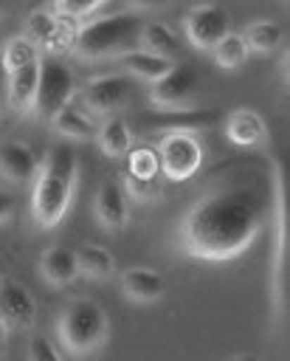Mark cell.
<instances>
[{"instance_id":"cell-1","label":"cell","mask_w":290,"mask_h":361,"mask_svg":"<svg viewBox=\"0 0 290 361\" xmlns=\"http://www.w3.org/2000/svg\"><path fill=\"white\" fill-rule=\"evenodd\" d=\"M279 178L237 169L214 180L180 217L177 245L186 257L203 262H228L242 257L276 209Z\"/></svg>"},{"instance_id":"cell-2","label":"cell","mask_w":290,"mask_h":361,"mask_svg":"<svg viewBox=\"0 0 290 361\" xmlns=\"http://www.w3.org/2000/svg\"><path fill=\"white\" fill-rule=\"evenodd\" d=\"M79 158L70 144H53L34 175L31 189V217L39 228H53L68 214L73 192H76Z\"/></svg>"},{"instance_id":"cell-3","label":"cell","mask_w":290,"mask_h":361,"mask_svg":"<svg viewBox=\"0 0 290 361\" xmlns=\"http://www.w3.org/2000/svg\"><path fill=\"white\" fill-rule=\"evenodd\" d=\"M141 17L135 11H110L101 17H93L82 23L70 39V48L79 59L96 62V59H110V56H124L127 51L135 48L138 31H141Z\"/></svg>"},{"instance_id":"cell-4","label":"cell","mask_w":290,"mask_h":361,"mask_svg":"<svg viewBox=\"0 0 290 361\" xmlns=\"http://www.w3.org/2000/svg\"><path fill=\"white\" fill-rule=\"evenodd\" d=\"M56 333H59V344L70 355L76 358L93 355L96 350L104 347L107 333H110L107 310L87 296H76L62 307L56 319Z\"/></svg>"},{"instance_id":"cell-5","label":"cell","mask_w":290,"mask_h":361,"mask_svg":"<svg viewBox=\"0 0 290 361\" xmlns=\"http://www.w3.org/2000/svg\"><path fill=\"white\" fill-rule=\"evenodd\" d=\"M76 73L56 56H39V76H37V93H34V107L42 121H53L76 96Z\"/></svg>"},{"instance_id":"cell-6","label":"cell","mask_w":290,"mask_h":361,"mask_svg":"<svg viewBox=\"0 0 290 361\" xmlns=\"http://www.w3.org/2000/svg\"><path fill=\"white\" fill-rule=\"evenodd\" d=\"M155 152L160 172L175 183L189 180L203 164V144L197 133H163Z\"/></svg>"},{"instance_id":"cell-7","label":"cell","mask_w":290,"mask_h":361,"mask_svg":"<svg viewBox=\"0 0 290 361\" xmlns=\"http://www.w3.org/2000/svg\"><path fill=\"white\" fill-rule=\"evenodd\" d=\"M194 93H197V73L189 65L175 62L158 82H152L149 102L158 110L177 113V110H189L191 107Z\"/></svg>"},{"instance_id":"cell-8","label":"cell","mask_w":290,"mask_h":361,"mask_svg":"<svg viewBox=\"0 0 290 361\" xmlns=\"http://www.w3.org/2000/svg\"><path fill=\"white\" fill-rule=\"evenodd\" d=\"M0 322L6 333H23L37 322V302L31 290L14 276L0 279Z\"/></svg>"},{"instance_id":"cell-9","label":"cell","mask_w":290,"mask_h":361,"mask_svg":"<svg viewBox=\"0 0 290 361\" xmlns=\"http://www.w3.org/2000/svg\"><path fill=\"white\" fill-rule=\"evenodd\" d=\"M76 28H70L68 23H62L56 14H51L48 8H34L25 17V39L42 54V56H53V51H62L70 45Z\"/></svg>"},{"instance_id":"cell-10","label":"cell","mask_w":290,"mask_h":361,"mask_svg":"<svg viewBox=\"0 0 290 361\" xmlns=\"http://www.w3.org/2000/svg\"><path fill=\"white\" fill-rule=\"evenodd\" d=\"M183 31H186V39L194 48L208 51L228 34V14H225L222 6H214V3L194 6L183 17Z\"/></svg>"},{"instance_id":"cell-11","label":"cell","mask_w":290,"mask_h":361,"mask_svg":"<svg viewBox=\"0 0 290 361\" xmlns=\"http://www.w3.org/2000/svg\"><path fill=\"white\" fill-rule=\"evenodd\" d=\"M130 90H132L130 76L110 73V76H96V79L84 82L79 87V99H82L84 110H90V113H113L127 102Z\"/></svg>"},{"instance_id":"cell-12","label":"cell","mask_w":290,"mask_h":361,"mask_svg":"<svg viewBox=\"0 0 290 361\" xmlns=\"http://www.w3.org/2000/svg\"><path fill=\"white\" fill-rule=\"evenodd\" d=\"M127 192L118 180H104L99 189H96V197H93V212H96V220L101 223V228L107 231H118L127 226L130 220V203H127Z\"/></svg>"},{"instance_id":"cell-13","label":"cell","mask_w":290,"mask_h":361,"mask_svg":"<svg viewBox=\"0 0 290 361\" xmlns=\"http://www.w3.org/2000/svg\"><path fill=\"white\" fill-rule=\"evenodd\" d=\"M37 152L25 141H3L0 144V175L11 183H28L37 175Z\"/></svg>"},{"instance_id":"cell-14","label":"cell","mask_w":290,"mask_h":361,"mask_svg":"<svg viewBox=\"0 0 290 361\" xmlns=\"http://www.w3.org/2000/svg\"><path fill=\"white\" fill-rule=\"evenodd\" d=\"M225 135L237 147H259L267 138V124L253 107H237L225 116Z\"/></svg>"},{"instance_id":"cell-15","label":"cell","mask_w":290,"mask_h":361,"mask_svg":"<svg viewBox=\"0 0 290 361\" xmlns=\"http://www.w3.org/2000/svg\"><path fill=\"white\" fill-rule=\"evenodd\" d=\"M121 290H124L127 299L141 302V305H149V302H158L163 296L166 282H163V276L155 268L135 265V268H127L121 274Z\"/></svg>"},{"instance_id":"cell-16","label":"cell","mask_w":290,"mask_h":361,"mask_svg":"<svg viewBox=\"0 0 290 361\" xmlns=\"http://www.w3.org/2000/svg\"><path fill=\"white\" fill-rule=\"evenodd\" d=\"M37 76H39V62L6 76V110L17 113V116L31 113L34 93H37Z\"/></svg>"},{"instance_id":"cell-17","label":"cell","mask_w":290,"mask_h":361,"mask_svg":"<svg viewBox=\"0 0 290 361\" xmlns=\"http://www.w3.org/2000/svg\"><path fill=\"white\" fill-rule=\"evenodd\" d=\"M39 274L45 276V282L65 288L79 276V265H76V251L68 245H51L42 257H39Z\"/></svg>"},{"instance_id":"cell-18","label":"cell","mask_w":290,"mask_h":361,"mask_svg":"<svg viewBox=\"0 0 290 361\" xmlns=\"http://www.w3.org/2000/svg\"><path fill=\"white\" fill-rule=\"evenodd\" d=\"M135 48H141L146 54H155V56H163V59H172L180 48V39L169 25H163L158 20H144Z\"/></svg>"},{"instance_id":"cell-19","label":"cell","mask_w":290,"mask_h":361,"mask_svg":"<svg viewBox=\"0 0 290 361\" xmlns=\"http://www.w3.org/2000/svg\"><path fill=\"white\" fill-rule=\"evenodd\" d=\"M96 138H99L101 152L110 155V158H121V155H127L132 149V130L121 116H110L96 130Z\"/></svg>"},{"instance_id":"cell-20","label":"cell","mask_w":290,"mask_h":361,"mask_svg":"<svg viewBox=\"0 0 290 361\" xmlns=\"http://www.w3.org/2000/svg\"><path fill=\"white\" fill-rule=\"evenodd\" d=\"M76 265H79V274L87 276V279H107L113 276L115 271V259L113 254L99 245V243H87L76 251Z\"/></svg>"},{"instance_id":"cell-21","label":"cell","mask_w":290,"mask_h":361,"mask_svg":"<svg viewBox=\"0 0 290 361\" xmlns=\"http://www.w3.org/2000/svg\"><path fill=\"white\" fill-rule=\"evenodd\" d=\"M121 65L127 68V73L138 76V79H146V82H158L172 65L175 59H163V56H155V54H146L141 48H132L121 56Z\"/></svg>"},{"instance_id":"cell-22","label":"cell","mask_w":290,"mask_h":361,"mask_svg":"<svg viewBox=\"0 0 290 361\" xmlns=\"http://www.w3.org/2000/svg\"><path fill=\"white\" fill-rule=\"evenodd\" d=\"M39 51L23 37V34H14L6 39L3 51H0V68H3V76L14 73V71H23L28 65H37L39 62Z\"/></svg>"},{"instance_id":"cell-23","label":"cell","mask_w":290,"mask_h":361,"mask_svg":"<svg viewBox=\"0 0 290 361\" xmlns=\"http://www.w3.org/2000/svg\"><path fill=\"white\" fill-rule=\"evenodd\" d=\"M51 127H53L59 135L70 138V141H90V138H96V124H93V118H90L87 113H82L79 107H73V104H68V107L51 121Z\"/></svg>"},{"instance_id":"cell-24","label":"cell","mask_w":290,"mask_h":361,"mask_svg":"<svg viewBox=\"0 0 290 361\" xmlns=\"http://www.w3.org/2000/svg\"><path fill=\"white\" fill-rule=\"evenodd\" d=\"M282 37H284V34H282V25L273 23V20H253V23H248V28H245V34H242L248 54H251V51H256V54H270V51H276V48L282 45Z\"/></svg>"},{"instance_id":"cell-25","label":"cell","mask_w":290,"mask_h":361,"mask_svg":"<svg viewBox=\"0 0 290 361\" xmlns=\"http://www.w3.org/2000/svg\"><path fill=\"white\" fill-rule=\"evenodd\" d=\"M211 54H214V62H217L220 68H225V71H237V68L248 59L245 39H242V34H234V31H228V34L211 48Z\"/></svg>"},{"instance_id":"cell-26","label":"cell","mask_w":290,"mask_h":361,"mask_svg":"<svg viewBox=\"0 0 290 361\" xmlns=\"http://www.w3.org/2000/svg\"><path fill=\"white\" fill-rule=\"evenodd\" d=\"M127 175L130 178H160L158 152L152 147H135L127 152Z\"/></svg>"},{"instance_id":"cell-27","label":"cell","mask_w":290,"mask_h":361,"mask_svg":"<svg viewBox=\"0 0 290 361\" xmlns=\"http://www.w3.org/2000/svg\"><path fill=\"white\" fill-rule=\"evenodd\" d=\"M121 186H124L127 197H135V200H155L163 192L160 178H130V175H124Z\"/></svg>"},{"instance_id":"cell-28","label":"cell","mask_w":290,"mask_h":361,"mask_svg":"<svg viewBox=\"0 0 290 361\" xmlns=\"http://www.w3.org/2000/svg\"><path fill=\"white\" fill-rule=\"evenodd\" d=\"M28 361H65L59 355V350L53 347L51 338H42V336H34L28 341Z\"/></svg>"},{"instance_id":"cell-29","label":"cell","mask_w":290,"mask_h":361,"mask_svg":"<svg viewBox=\"0 0 290 361\" xmlns=\"http://www.w3.org/2000/svg\"><path fill=\"white\" fill-rule=\"evenodd\" d=\"M11 214H14V197H11L6 189H0V226H3Z\"/></svg>"},{"instance_id":"cell-30","label":"cell","mask_w":290,"mask_h":361,"mask_svg":"<svg viewBox=\"0 0 290 361\" xmlns=\"http://www.w3.org/2000/svg\"><path fill=\"white\" fill-rule=\"evenodd\" d=\"M6 113V76H3V68H0V118Z\"/></svg>"},{"instance_id":"cell-31","label":"cell","mask_w":290,"mask_h":361,"mask_svg":"<svg viewBox=\"0 0 290 361\" xmlns=\"http://www.w3.org/2000/svg\"><path fill=\"white\" fill-rule=\"evenodd\" d=\"M228 361H259L253 353H237V355H231Z\"/></svg>"},{"instance_id":"cell-32","label":"cell","mask_w":290,"mask_h":361,"mask_svg":"<svg viewBox=\"0 0 290 361\" xmlns=\"http://www.w3.org/2000/svg\"><path fill=\"white\" fill-rule=\"evenodd\" d=\"M6 336H8V333H6V327H3V322H0V350H3V344H6Z\"/></svg>"},{"instance_id":"cell-33","label":"cell","mask_w":290,"mask_h":361,"mask_svg":"<svg viewBox=\"0 0 290 361\" xmlns=\"http://www.w3.org/2000/svg\"><path fill=\"white\" fill-rule=\"evenodd\" d=\"M6 276V259H3V254H0V279Z\"/></svg>"},{"instance_id":"cell-34","label":"cell","mask_w":290,"mask_h":361,"mask_svg":"<svg viewBox=\"0 0 290 361\" xmlns=\"http://www.w3.org/2000/svg\"><path fill=\"white\" fill-rule=\"evenodd\" d=\"M6 14H8V6H6V3H0V20H3Z\"/></svg>"}]
</instances>
